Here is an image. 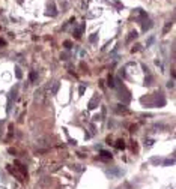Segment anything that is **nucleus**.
Listing matches in <instances>:
<instances>
[{"label": "nucleus", "instance_id": "obj_3", "mask_svg": "<svg viewBox=\"0 0 176 189\" xmlns=\"http://www.w3.org/2000/svg\"><path fill=\"white\" fill-rule=\"evenodd\" d=\"M65 45H66V48H71V42H69V41H66V42H65Z\"/></svg>", "mask_w": 176, "mask_h": 189}, {"label": "nucleus", "instance_id": "obj_1", "mask_svg": "<svg viewBox=\"0 0 176 189\" xmlns=\"http://www.w3.org/2000/svg\"><path fill=\"white\" fill-rule=\"evenodd\" d=\"M116 147H117V149H123V147H125V144H123V141H117V144H116Z\"/></svg>", "mask_w": 176, "mask_h": 189}, {"label": "nucleus", "instance_id": "obj_2", "mask_svg": "<svg viewBox=\"0 0 176 189\" xmlns=\"http://www.w3.org/2000/svg\"><path fill=\"white\" fill-rule=\"evenodd\" d=\"M35 78H36V74H35V72H33V74H30V80H32V81H33Z\"/></svg>", "mask_w": 176, "mask_h": 189}]
</instances>
